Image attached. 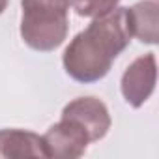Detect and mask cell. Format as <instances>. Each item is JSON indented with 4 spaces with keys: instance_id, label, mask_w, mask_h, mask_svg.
I'll list each match as a JSON object with an SVG mask.
<instances>
[{
    "instance_id": "cell-1",
    "label": "cell",
    "mask_w": 159,
    "mask_h": 159,
    "mask_svg": "<svg viewBox=\"0 0 159 159\" xmlns=\"http://www.w3.org/2000/svg\"><path fill=\"white\" fill-rule=\"evenodd\" d=\"M129 41L125 8H114L105 15L94 17L69 41L62 56L64 69L77 83H98L111 71L112 62L125 51Z\"/></svg>"
},
{
    "instance_id": "cell-2",
    "label": "cell",
    "mask_w": 159,
    "mask_h": 159,
    "mask_svg": "<svg viewBox=\"0 0 159 159\" xmlns=\"http://www.w3.org/2000/svg\"><path fill=\"white\" fill-rule=\"evenodd\" d=\"M71 0H21V38L39 52L58 49L69 32Z\"/></svg>"
},
{
    "instance_id": "cell-3",
    "label": "cell",
    "mask_w": 159,
    "mask_h": 159,
    "mask_svg": "<svg viewBox=\"0 0 159 159\" xmlns=\"http://www.w3.org/2000/svg\"><path fill=\"white\" fill-rule=\"evenodd\" d=\"M155 81H157V62H155V54L148 52L142 54L139 58H135L127 69L122 75V96L125 99L127 105H131L133 109L142 107L150 96L155 90Z\"/></svg>"
},
{
    "instance_id": "cell-4",
    "label": "cell",
    "mask_w": 159,
    "mask_h": 159,
    "mask_svg": "<svg viewBox=\"0 0 159 159\" xmlns=\"http://www.w3.org/2000/svg\"><path fill=\"white\" fill-rule=\"evenodd\" d=\"M43 142H45L47 157L77 159V157L84 155L90 144V139L86 131L77 122L62 118L60 122H56L54 125L47 129V133L43 135Z\"/></svg>"
},
{
    "instance_id": "cell-5",
    "label": "cell",
    "mask_w": 159,
    "mask_h": 159,
    "mask_svg": "<svg viewBox=\"0 0 159 159\" xmlns=\"http://www.w3.org/2000/svg\"><path fill=\"white\" fill-rule=\"evenodd\" d=\"M62 118L77 122L86 131L90 142L101 140L109 133L111 124H112L107 105L101 99L92 98V96L77 98V99L69 101L62 111Z\"/></svg>"
},
{
    "instance_id": "cell-6",
    "label": "cell",
    "mask_w": 159,
    "mask_h": 159,
    "mask_svg": "<svg viewBox=\"0 0 159 159\" xmlns=\"http://www.w3.org/2000/svg\"><path fill=\"white\" fill-rule=\"evenodd\" d=\"M125 19L131 38L142 43L155 45L159 38V4L155 0H142L131 8H125Z\"/></svg>"
},
{
    "instance_id": "cell-7",
    "label": "cell",
    "mask_w": 159,
    "mask_h": 159,
    "mask_svg": "<svg viewBox=\"0 0 159 159\" xmlns=\"http://www.w3.org/2000/svg\"><path fill=\"white\" fill-rule=\"evenodd\" d=\"M0 157H47L43 137L25 129H0Z\"/></svg>"
},
{
    "instance_id": "cell-8",
    "label": "cell",
    "mask_w": 159,
    "mask_h": 159,
    "mask_svg": "<svg viewBox=\"0 0 159 159\" xmlns=\"http://www.w3.org/2000/svg\"><path fill=\"white\" fill-rule=\"evenodd\" d=\"M118 4L120 0H71V6L77 11V15L90 19L112 11L114 8H118Z\"/></svg>"
},
{
    "instance_id": "cell-9",
    "label": "cell",
    "mask_w": 159,
    "mask_h": 159,
    "mask_svg": "<svg viewBox=\"0 0 159 159\" xmlns=\"http://www.w3.org/2000/svg\"><path fill=\"white\" fill-rule=\"evenodd\" d=\"M8 4H10V0H0V15L4 13V10L8 8Z\"/></svg>"
}]
</instances>
